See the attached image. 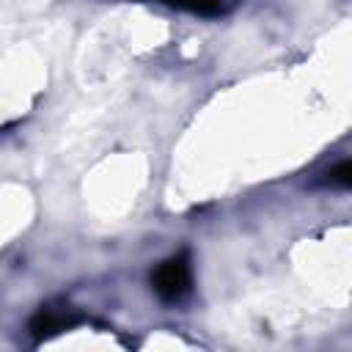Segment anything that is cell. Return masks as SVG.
<instances>
[{
	"label": "cell",
	"instance_id": "cell-1",
	"mask_svg": "<svg viewBox=\"0 0 352 352\" xmlns=\"http://www.w3.org/2000/svg\"><path fill=\"white\" fill-rule=\"evenodd\" d=\"M192 286V267L187 253L165 258L154 272H151V289L157 292L160 300L165 302H179Z\"/></svg>",
	"mask_w": 352,
	"mask_h": 352
},
{
	"label": "cell",
	"instance_id": "cell-2",
	"mask_svg": "<svg viewBox=\"0 0 352 352\" xmlns=\"http://www.w3.org/2000/svg\"><path fill=\"white\" fill-rule=\"evenodd\" d=\"M72 324H77V314H72V308H41L36 314V319L30 322V330L41 338V336L60 333Z\"/></svg>",
	"mask_w": 352,
	"mask_h": 352
},
{
	"label": "cell",
	"instance_id": "cell-3",
	"mask_svg": "<svg viewBox=\"0 0 352 352\" xmlns=\"http://www.w3.org/2000/svg\"><path fill=\"white\" fill-rule=\"evenodd\" d=\"M349 176H352V165L344 160V162L330 173V182L338 184V187H349Z\"/></svg>",
	"mask_w": 352,
	"mask_h": 352
}]
</instances>
